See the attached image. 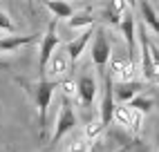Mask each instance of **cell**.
<instances>
[{"mask_svg": "<svg viewBox=\"0 0 159 152\" xmlns=\"http://www.w3.org/2000/svg\"><path fill=\"white\" fill-rule=\"evenodd\" d=\"M67 67H70V58H67V54H56V56L49 60L45 74H49V76H52L49 81H56V76L65 74V72H67Z\"/></svg>", "mask_w": 159, "mask_h": 152, "instance_id": "8fae6325", "label": "cell"}, {"mask_svg": "<svg viewBox=\"0 0 159 152\" xmlns=\"http://www.w3.org/2000/svg\"><path fill=\"white\" fill-rule=\"evenodd\" d=\"M103 123H101V118H99V121H92V123H88L85 125V139L88 141H94V139H97L101 132H103Z\"/></svg>", "mask_w": 159, "mask_h": 152, "instance_id": "2e32d148", "label": "cell"}, {"mask_svg": "<svg viewBox=\"0 0 159 152\" xmlns=\"http://www.w3.org/2000/svg\"><path fill=\"white\" fill-rule=\"evenodd\" d=\"M155 83H157V85H159V67H157V69H155Z\"/></svg>", "mask_w": 159, "mask_h": 152, "instance_id": "ffe728a7", "label": "cell"}, {"mask_svg": "<svg viewBox=\"0 0 159 152\" xmlns=\"http://www.w3.org/2000/svg\"><path fill=\"white\" fill-rule=\"evenodd\" d=\"M152 105H155V101L150 99V96H141V94L130 103L132 110H134V112H141V114H148V112L152 110Z\"/></svg>", "mask_w": 159, "mask_h": 152, "instance_id": "5bb4252c", "label": "cell"}, {"mask_svg": "<svg viewBox=\"0 0 159 152\" xmlns=\"http://www.w3.org/2000/svg\"><path fill=\"white\" fill-rule=\"evenodd\" d=\"M110 56H112L110 42H108V38H105L103 29H97V36H94V42H92V63L97 65L99 69H103L105 65H108Z\"/></svg>", "mask_w": 159, "mask_h": 152, "instance_id": "277c9868", "label": "cell"}, {"mask_svg": "<svg viewBox=\"0 0 159 152\" xmlns=\"http://www.w3.org/2000/svg\"><path fill=\"white\" fill-rule=\"evenodd\" d=\"M141 85L139 83H114V99L121 105H130L139 96Z\"/></svg>", "mask_w": 159, "mask_h": 152, "instance_id": "ba28073f", "label": "cell"}, {"mask_svg": "<svg viewBox=\"0 0 159 152\" xmlns=\"http://www.w3.org/2000/svg\"><path fill=\"white\" fill-rule=\"evenodd\" d=\"M97 94H99V83L94 76L90 74H83L81 78H79V99L83 105H90L94 99H97Z\"/></svg>", "mask_w": 159, "mask_h": 152, "instance_id": "52a82bcc", "label": "cell"}, {"mask_svg": "<svg viewBox=\"0 0 159 152\" xmlns=\"http://www.w3.org/2000/svg\"><path fill=\"white\" fill-rule=\"evenodd\" d=\"M61 87H63V94H65L67 101H70V96H76V94H79V83L65 81V83H61Z\"/></svg>", "mask_w": 159, "mask_h": 152, "instance_id": "ac0fdd59", "label": "cell"}, {"mask_svg": "<svg viewBox=\"0 0 159 152\" xmlns=\"http://www.w3.org/2000/svg\"><path fill=\"white\" fill-rule=\"evenodd\" d=\"M45 7L52 11V16L56 20H70L74 16V7L70 2H63V0H47Z\"/></svg>", "mask_w": 159, "mask_h": 152, "instance_id": "30bf717a", "label": "cell"}, {"mask_svg": "<svg viewBox=\"0 0 159 152\" xmlns=\"http://www.w3.org/2000/svg\"><path fill=\"white\" fill-rule=\"evenodd\" d=\"M103 101H101V123L103 125H110V121L116 114V99H114V83L110 78H105L103 85Z\"/></svg>", "mask_w": 159, "mask_h": 152, "instance_id": "8992f818", "label": "cell"}, {"mask_svg": "<svg viewBox=\"0 0 159 152\" xmlns=\"http://www.w3.org/2000/svg\"><path fill=\"white\" fill-rule=\"evenodd\" d=\"M58 87L56 81H38L36 85V105H38V116H40V127L45 130L47 123V110H49V103H52V96H54V90Z\"/></svg>", "mask_w": 159, "mask_h": 152, "instance_id": "6da1fadb", "label": "cell"}, {"mask_svg": "<svg viewBox=\"0 0 159 152\" xmlns=\"http://www.w3.org/2000/svg\"><path fill=\"white\" fill-rule=\"evenodd\" d=\"M76 123H79V118H76V114H74L70 101H67V99H63L61 110H58V118H56V125H54V134H52V141L63 139L67 132H72Z\"/></svg>", "mask_w": 159, "mask_h": 152, "instance_id": "7a4b0ae2", "label": "cell"}, {"mask_svg": "<svg viewBox=\"0 0 159 152\" xmlns=\"http://www.w3.org/2000/svg\"><path fill=\"white\" fill-rule=\"evenodd\" d=\"M34 40V36H7V38H0V49L2 51H14L23 45H29V42Z\"/></svg>", "mask_w": 159, "mask_h": 152, "instance_id": "7c38bea8", "label": "cell"}, {"mask_svg": "<svg viewBox=\"0 0 159 152\" xmlns=\"http://www.w3.org/2000/svg\"><path fill=\"white\" fill-rule=\"evenodd\" d=\"M116 121H121L123 125H132V118H134V110L130 105H119L116 107V114H114Z\"/></svg>", "mask_w": 159, "mask_h": 152, "instance_id": "9a60e30c", "label": "cell"}, {"mask_svg": "<svg viewBox=\"0 0 159 152\" xmlns=\"http://www.w3.org/2000/svg\"><path fill=\"white\" fill-rule=\"evenodd\" d=\"M70 152H92V141H88L85 136H83V139H76V141H72Z\"/></svg>", "mask_w": 159, "mask_h": 152, "instance_id": "e0dca14e", "label": "cell"}, {"mask_svg": "<svg viewBox=\"0 0 159 152\" xmlns=\"http://www.w3.org/2000/svg\"><path fill=\"white\" fill-rule=\"evenodd\" d=\"M70 27L72 29H79V27H85V29H90L92 25H94V16L92 14H74L70 20Z\"/></svg>", "mask_w": 159, "mask_h": 152, "instance_id": "4fadbf2b", "label": "cell"}, {"mask_svg": "<svg viewBox=\"0 0 159 152\" xmlns=\"http://www.w3.org/2000/svg\"><path fill=\"white\" fill-rule=\"evenodd\" d=\"M0 29L2 31H14V23H11V18H9L7 11H2L0 9Z\"/></svg>", "mask_w": 159, "mask_h": 152, "instance_id": "d6986e66", "label": "cell"}, {"mask_svg": "<svg viewBox=\"0 0 159 152\" xmlns=\"http://www.w3.org/2000/svg\"><path fill=\"white\" fill-rule=\"evenodd\" d=\"M92 36H97V29H94V27H90V29H83L76 38H72V40L67 42L65 54H67V58H70L72 63H76V60L81 58V54L85 51V47H88V42L92 40Z\"/></svg>", "mask_w": 159, "mask_h": 152, "instance_id": "5b68a950", "label": "cell"}, {"mask_svg": "<svg viewBox=\"0 0 159 152\" xmlns=\"http://www.w3.org/2000/svg\"><path fill=\"white\" fill-rule=\"evenodd\" d=\"M139 11H141V20H143V27L148 25L155 34L159 36V14H157V9L150 5V2H146V0H141L139 5Z\"/></svg>", "mask_w": 159, "mask_h": 152, "instance_id": "9c48e42d", "label": "cell"}, {"mask_svg": "<svg viewBox=\"0 0 159 152\" xmlns=\"http://www.w3.org/2000/svg\"><path fill=\"white\" fill-rule=\"evenodd\" d=\"M56 47H58L56 25H54V23H49V27H47V31H45L43 40H40V56H38V69L43 72V74H45V69H47L49 60L56 56Z\"/></svg>", "mask_w": 159, "mask_h": 152, "instance_id": "3957f363", "label": "cell"}]
</instances>
